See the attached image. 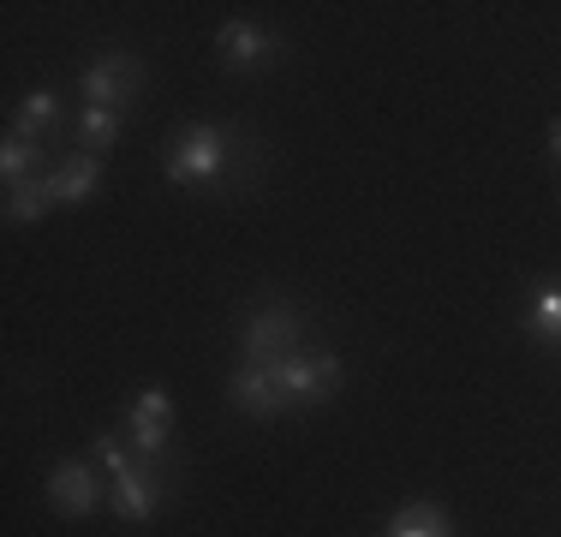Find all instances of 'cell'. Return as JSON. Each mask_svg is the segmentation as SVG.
I'll return each mask as SVG.
<instances>
[{
  "label": "cell",
  "mask_w": 561,
  "mask_h": 537,
  "mask_svg": "<svg viewBox=\"0 0 561 537\" xmlns=\"http://www.w3.org/2000/svg\"><path fill=\"white\" fill-rule=\"evenodd\" d=\"M280 376V395H287V407H323V400H335L341 388V358L335 353H293L275 365Z\"/></svg>",
  "instance_id": "obj_1"
},
{
  "label": "cell",
  "mask_w": 561,
  "mask_h": 537,
  "mask_svg": "<svg viewBox=\"0 0 561 537\" xmlns=\"http://www.w3.org/2000/svg\"><path fill=\"white\" fill-rule=\"evenodd\" d=\"M221 168H227V132H216V126H192L185 138H173L168 161H162V173L180 185H204V180H216Z\"/></svg>",
  "instance_id": "obj_2"
},
{
  "label": "cell",
  "mask_w": 561,
  "mask_h": 537,
  "mask_svg": "<svg viewBox=\"0 0 561 537\" xmlns=\"http://www.w3.org/2000/svg\"><path fill=\"white\" fill-rule=\"evenodd\" d=\"M299 353V311L293 305H270L245 322V365H280Z\"/></svg>",
  "instance_id": "obj_3"
},
{
  "label": "cell",
  "mask_w": 561,
  "mask_h": 537,
  "mask_svg": "<svg viewBox=\"0 0 561 537\" xmlns=\"http://www.w3.org/2000/svg\"><path fill=\"white\" fill-rule=\"evenodd\" d=\"M138 84H144V66L131 60V54H102V60H90L84 78H78L84 107H126Z\"/></svg>",
  "instance_id": "obj_4"
},
{
  "label": "cell",
  "mask_w": 561,
  "mask_h": 537,
  "mask_svg": "<svg viewBox=\"0 0 561 537\" xmlns=\"http://www.w3.org/2000/svg\"><path fill=\"white\" fill-rule=\"evenodd\" d=\"M216 48H221V66L227 72H263L270 60H280V36L257 31L251 19H233L216 31Z\"/></svg>",
  "instance_id": "obj_5"
},
{
  "label": "cell",
  "mask_w": 561,
  "mask_h": 537,
  "mask_svg": "<svg viewBox=\"0 0 561 537\" xmlns=\"http://www.w3.org/2000/svg\"><path fill=\"white\" fill-rule=\"evenodd\" d=\"M227 400H233L245 419H280V412H293L287 395H280L275 365H239L233 382H227Z\"/></svg>",
  "instance_id": "obj_6"
},
{
  "label": "cell",
  "mask_w": 561,
  "mask_h": 537,
  "mask_svg": "<svg viewBox=\"0 0 561 537\" xmlns=\"http://www.w3.org/2000/svg\"><path fill=\"white\" fill-rule=\"evenodd\" d=\"M162 495H168V472H156V466H126L114 483H108V502H114V514L119 519H150L156 507H162Z\"/></svg>",
  "instance_id": "obj_7"
},
{
  "label": "cell",
  "mask_w": 561,
  "mask_h": 537,
  "mask_svg": "<svg viewBox=\"0 0 561 537\" xmlns=\"http://www.w3.org/2000/svg\"><path fill=\"white\" fill-rule=\"evenodd\" d=\"M48 502L60 507V514H72V519H84L90 507L102 502V478L90 472L84 460H66L55 466V478H48Z\"/></svg>",
  "instance_id": "obj_8"
},
{
  "label": "cell",
  "mask_w": 561,
  "mask_h": 537,
  "mask_svg": "<svg viewBox=\"0 0 561 537\" xmlns=\"http://www.w3.org/2000/svg\"><path fill=\"white\" fill-rule=\"evenodd\" d=\"M60 204V192H55V173H36V180H24V185H12L7 192V221L12 227H24V221H43L48 209Z\"/></svg>",
  "instance_id": "obj_9"
},
{
  "label": "cell",
  "mask_w": 561,
  "mask_h": 537,
  "mask_svg": "<svg viewBox=\"0 0 561 537\" xmlns=\"http://www.w3.org/2000/svg\"><path fill=\"white\" fill-rule=\"evenodd\" d=\"M96 180H102V156H66L60 168H55V192H60V204H84L90 192H96Z\"/></svg>",
  "instance_id": "obj_10"
},
{
  "label": "cell",
  "mask_w": 561,
  "mask_h": 537,
  "mask_svg": "<svg viewBox=\"0 0 561 537\" xmlns=\"http://www.w3.org/2000/svg\"><path fill=\"white\" fill-rule=\"evenodd\" d=\"M526 329L538 334V341L561 346V281H538V287H531V305H526Z\"/></svg>",
  "instance_id": "obj_11"
},
{
  "label": "cell",
  "mask_w": 561,
  "mask_h": 537,
  "mask_svg": "<svg viewBox=\"0 0 561 537\" xmlns=\"http://www.w3.org/2000/svg\"><path fill=\"white\" fill-rule=\"evenodd\" d=\"M119 126H126V114H119V107H84V114H78V150H84V156L114 150Z\"/></svg>",
  "instance_id": "obj_12"
},
{
  "label": "cell",
  "mask_w": 561,
  "mask_h": 537,
  "mask_svg": "<svg viewBox=\"0 0 561 537\" xmlns=\"http://www.w3.org/2000/svg\"><path fill=\"white\" fill-rule=\"evenodd\" d=\"M389 537H454V532H448V514H443V507L412 502V507H400V514L389 519Z\"/></svg>",
  "instance_id": "obj_13"
},
{
  "label": "cell",
  "mask_w": 561,
  "mask_h": 537,
  "mask_svg": "<svg viewBox=\"0 0 561 537\" xmlns=\"http://www.w3.org/2000/svg\"><path fill=\"white\" fill-rule=\"evenodd\" d=\"M36 161H43V144L7 132V144H0V173H7V192H12V185H24V180H36Z\"/></svg>",
  "instance_id": "obj_14"
},
{
  "label": "cell",
  "mask_w": 561,
  "mask_h": 537,
  "mask_svg": "<svg viewBox=\"0 0 561 537\" xmlns=\"http://www.w3.org/2000/svg\"><path fill=\"white\" fill-rule=\"evenodd\" d=\"M55 119H60V102H55V90H31V96L19 102V138H31L36 144V132H55Z\"/></svg>",
  "instance_id": "obj_15"
},
{
  "label": "cell",
  "mask_w": 561,
  "mask_h": 537,
  "mask_svg": "<svg viewBox=\"0 0 561 537\" xmlns=\"http://www.w3.org/2000/svg\"><path fill=\"white\" fill-rule=\"evenodd\" d=\"M96 460L108 466V478H119L126 466H138V454H126V442H119L114 430H102V436H96Z\"/></svg>",
  "instance_id": "obj_16"
},
{
  "label": "cell",
  "mask_w": 561,
  "mask_h": 537,
  "mask_svg": "<svg viewBox=\"0 0 561 537\" xmlns=\"http://www.w3.org/2000/svg\"><path fill=\"white\" fill-rule=\"evenodd\" d=\"M550 150L561 156V119H556V126H550Z\"/></svg>",
  "instance_id": "obj_17"
}]
</instances>
